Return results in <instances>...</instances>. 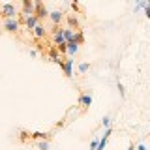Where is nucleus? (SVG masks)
Instances as JSON below:
<instances>
[{"label":"nucleus","instance_id":"nucleus-19","mask_svg":"<svg viewBox=\"0 0 150 150\" xmlns=\"http://www.w3.org/2000/svg\"><path fill=\"white\" fill-rule=\"evenodd\" d=\"M30 135H32V133H28V131H21V135H19V139H21V141H26V139H32V137H30Z\"/></svg>","mask_w":150,"mask_h":150},{"label":"nucleus","instance_id":"nucleus-18","mask_svg":"<svg viewBox=\"0 0 150 150\" xmlns=\"http://www.w3.org/2000/svg\"><path fill=\"white\" fill-rule=\"evenodd\" d=\"M56 49H58V51H60V53H62V54H66V53H68V43H62V45H56Z\"/></svg>","mask_w":150,"mask_h":150},{"label":"nucleus","instance_id":"nucleus-1","mask_svg":"<svg viewBox=\"0 0 150 150\" xmlns=\"http://www.w3.org/2000/svg\"><path fill=\"white\" fill-rule=\"evenodd\" d=\"M17 15H19V8L13 2H4L0 6V17H2V21L4 19H15Z\"/></svg>","mask_w":150,"mask_h":150},{"label":"nucleus","instance_id":"nucleus-5","mask_svg":"<svg viewBox=\"0 0 150 150\" xmlns=\"http://www.w3.org/2000/svg\"><path fill=\"white\" fill-rule=\"evenodd\" d=\"M62 71H64V75L66 77H73V58H64V62H62Z\"/></svg>","mask_w":150,"mask_h":150},{"label":"nucleus","instance_id":"nucleus-25","mask_svg":"<svg viewBox=\"0 0 150 150\" xmlns=\"http://www.w3.org/2000/svg\"><path fill=\"white\" fill-rule=\"evenodd\" d=\"M28 53H30V56H38V51H36V49H30Z\"/></svg>","mask_w":150,"mask_h":150},{"label":"nucleus","instance_id":"nucleus-7","mask_svg":"<svg viewBox=\"0 0 150 150\" xmlns=\"http://www.w3.org/2000/svg\"><path fill=\"white\" fill-rule=\"evenodd\" d=\"M21 17H23V15H21ZM25 25H26L28 30L32 32V30H34V28H36L38 25H40V19H38L36 15H26V17H25Z\"/></svg>","mask_w":150,"mask_h":150},{"label":"nucleus","instance_id":"nucleus-4","mask_svg":"<svg viewBox=\"0 0 150 150\" xmlns=\"http://www.w3.org/2000/svg\"><path fill=\"white\" fill-rule=\"evenodd\" d=\"M21 2H23V17H26V15H34V13H36L34 0H21Z\"/></svg>","mask_w":150,"mask_h":150},{"label":"nucleus","instance_id":"nucleus-23","mask_svg":"<svg viewBox=\"0 0 150 150\" xmlns=\"http://www.w3.org/2000/svg\"><path fill=\"white\" fill-rule=\"evenodd\" d=\"M98 143H100V141H98V139H94L92 143H90V150H98Z\"/></svg>","mask_w":150,"mask_h":150},{"label":"nucleus","instance_id":"nucleus-2","mask_svg":"<svg viewBox=\"0 0 150 150\" xmlns=\"http://www.w3.org/2000/svg\"><path fill=\"white\" fill-rule=\"evenodd\" d=\"M2 28L8 32V34H15V32L21 28V19L15 17V19H4L2 21Z\"/></svg>","mask_w":150,"mask_h":150},{"label":"nucleus","instance_id":"nucleus-29","mask_svg":"<svg viewBox=\"0 0 150 150\" xmlns=\"http://www.w3.org/2000/svg\"><path fill=\"white\" fill-rule=\"evenodd\" d=\"M135 2H139V0H135Z\"/></svg>","mask_w":150,"mask_h":150},{"label":"nucleus","instance_id":"nucleus-24","mask_svg":"<svg viewBox=\"0 0 150 150\" xmlns=\"http://www.w3.org/2000/svg\"><path fill=\"white\" fill-rule=\"evenodd\" d=\"M144 15H146V17L150 19V6H146V8H144Z\"/></svg>","mask_w":150,"mask_h":150},{"label":"nucleus","instance_id":"nucleus-12","mask_svg":"<svg viewBox=\"0 0 150 150\" xmlns=\"http://www.w3.org/2000/svg\"><path fill=\"white\" fill-rule=\"evenodd\" d=\"M77 51H79V43H75V41H68V54H69V58H73V56L77 54Z\"/></svg>","mask_w":150,"mask_h":150},{"label":"nucleus","instance_id":"nucleus-15","mask_svg":"<svg viewBox=\"0 0 150 150\" xmlns=\"http://www.w3.org/2000/svg\"><path fill=\"white\" fill-rule=\"evenodd\" d=\"M38 148H40V150H49L51 148L49 141H38Z\"/></svg>","mask_w":150,"mask_h":150},{"label":"nucleus","instance_id":"nucleus-11","mask_svg":"<svg viewBox=\"0 0 150 150\" xmlns=\"http://www.w3.org/2000/svg\"><path fill=\"white\" fill-rule=\"evenodd\" d=\"M30 137H32V139H36V141H49L51 133H49V131H34Z\"/></svg>","mask_w":150,"mask_h":150},{"label":"nucleus","instance_id":"nucleus-3","mask_svg":"<svg viewBox=\"0 0 150 150\" xmlns=\"http://www.w3.org/2000/svg\"><path fill=\"white\" fill-rule=\"evenodd\" d=\"M47 58H49L51 62H54L56 66H62V62H64V58L60 56V51L56 49V45H54V47H51V49L47 51Z\"/></svg>","mask_w":150,"mask_h":150},{"label":"nucleus","instance_id":"nucleus-10","mask_svg":"<svg viewBox=\"0 0 150 150\" xmlns=\"http://www.w3.org/2000/svg\"><path fill=\"white\" fill-rule=\"evenodd\" d=\"M66 21H68V26L73 28V30H79L81 28V25H79V19L75 15H66Z\"/></svg>","mask_w":150,"mask_h":150},{"label":"nucleus","instance_id":"nucleus-28","mask_svg":"<svg viewBox=\"0 0 150 150\" xmlns=\"http://www.w3.org/2000/svg\"><path fill=\"white\" fill-rule=\"evenodd\" d=\"M146 2H148V6H150V0H146Z\"/></svg>","mask_w":150,"mask_h":150},{"label":"nucleus","instance_id":"nucleus-14","mask_svg":"<svg viewBox=\"0 0 150 150\" xmlns=\"http://www.w3.org/2000/svg\"><path fill=\"white\" fill-rule=\"evenodd\" d=\"M83 41H84V32L81 30V28H79V30H75V43L81 45Z\"/></svg>","mask_w":150,"mask_h":150},{"label":"nucleus","instance_id":"nucleus-8","mask_svg":"<svg viewBox=\"0 0 150 150\" xmlns=\"http://www.w3.org/2000/svg\"><path fill=\"white\" fill-rule=\"evenodd\" d=\"M79 105H81L83 109H88V107L92 105V96L90 94H81V96H79Z\"/></svg>","mask_w":150,"mask_h":150},{"label":"nucleus","instance_id":"nucleus-6","mask_svg":"<svg viewBox=\"0 0 150 150\" xmlns=\"http://www.w3.org/2000/svg\"><path fill=\"white\" fill-rule=\"evenodd\" d=\"M49 19H51L53 25H60V23L66 19V15H64V11H60V9H54V11L49 13Z\"/></svg>","mask_w":150,"mask_h":150},{"label":"nucleus","instance_id":"nucleus-20","mask_svg":"<svg viewBox=\"0 0 150 150\" xmlns=\"http://www.w3.org/2000/svg\"><path fill=\"white\" fill-rule=\"evenodd\" d=\"M101 124H103V128H111V118H109V116H103Z\"/></svg>","mask_w":150,"mask_h":150},{"label":"nucleus","instance_id":"nucleus-17","mask_svg":"<svg viewBox=\"0 0 150 150\" xmlns=\"http://www.w3.org/2000/svg\"><path fill=\"white\" fill-rule=\"evenodd\" d=\"M88 68H90V64H88V62L79 64V73H86V71H88Z\"/></svg>","mask_w":150,"mask_h":150},{"label":"nucleus","instance_id":"nucleus-16","mask_svg":"<svg viewBox=\"0 0 150 150\" xmlns=\"http://www.w3.org/2000/svg\"><path fill=\"white\" fill-rule=\"evenodd\" d=\"M146 6H148V2H146V0H139V2H137V6H135V11H139V9H144Z\"/></svg>","mask_w":150,"mask_h":150},{"label":"nucleus","instance_id":"nucleus-27","mask_svg":"<svg viewBox=\"0 0 150 150\" xmlns=\"http://www.w3.org/2000/svg\"><path fill=\"white\" fill-rule=\"evenodd\" d=\"M128 150H135V144H133V143H131V144H129V146H128Z\"/></svg>","mask_w":150,"mask_h":150},{"label":"nucleus","instance_id":"nucleus-9","mask_svg":"<svg viewBox=\"0 0 150 150\" xmlns=\"http://www.w3.org/2000/svg\"><path fill=\"white\" fill-rule=\"evenodd\" d=\"M32 34H34L38 40H45V36H47V28L43 25H38L34 30H32Z\"/></svg>","mask_w":150,"mask_h":150},{"label":"nucleus","instance_id":"nucleus-22","mask_svg":"<svg viewBox=\"0 0 150 150\" xmlns=\"http://www.w3.org/2000/svg\"><path fill=\"white\" fill-rule=\"evenodd\" d=\"M71 8L75 11H81V8H79V0H71Z\"/></svg>","mask_w":150,"mask_h":150},{"label":"nucleus","instance_id":"nucleus-26","mask_svg":"<svg viewBox=\"0 0 150 150\" xmlns=\"http://www.w3.org/2000/svg\"><path fill=\"white\" fill-rule=\"evenodd\" d=\"M137 150H146V146H144V144H139V146H137Z\"/></svg>","mask_w":150,"mask_h":150},{"label":"nucleus","instance_id":"nucleus-13","mask_svg":"<svg viewBox=\"0 0 150 150\" xmlns=\"http://www.w3.org/2000/svg\"><path fill=\"white\" fill-rule=\"evenodd\" d=\"M62 30H64V38H66V41H75V30H73V28L66 26V28H62Z\"/></svg>","mask_w":150,"mask_h":150},{"label":"nucleus","instance_id":"nucleus-21","mask_svg":"<svg viewBox=\"0 0 150 150\" xmlns=\"http://www.w3.org/2000/svg\"><path fill=\"white\" fill-rule=\"evenodd\" d=\"M116 88H118V92H120V96H122V98H124V96H126V90H124V84H122V83L118 81V84H116Z\"/></svg>","mask_w":150,"mask_h":150}]
</instances>
